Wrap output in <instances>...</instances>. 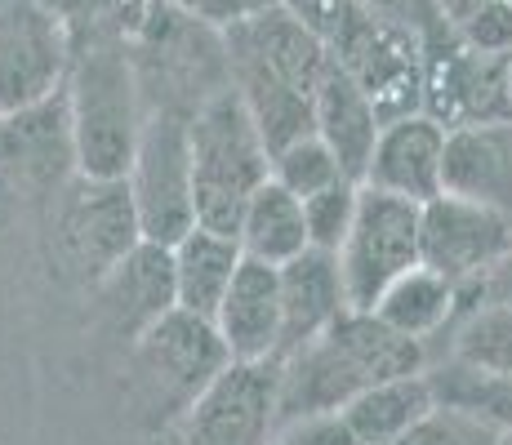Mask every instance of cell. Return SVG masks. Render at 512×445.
<instances>
[{
	"mask_svg": "<svg viewBox=\"0 0 512 445\" xmlns=\"http://www.w3.org/2000/svg\"><path fill=\"white\" fill-rule=\"evenodd\" d=\"M54 232H58V259L90 290L143 241L125 178L76 174L54 196Z\"/></svg>",
	"mask_w": 512,
	"mask_h": 445,
	"instance_id": "9c48e42d",
	"label": "cell"
},
{
	"mask_svg": "<svg viewBox=\"0 0 512 445\" xmlns=\"http://www.w3.org/2000/svg\"><path fill=\"white\" fill-rule=\"evenodd\" d=\"M339 178H343L339 161H334V152L321 143L317 134H308V138H299V143L272 152V183H281L285 192L299 196V201L326 192V187H334Z\"/></svg>",
	"mask_w": 512,
	"mask_h": 445,
	"instance_id": "83f0119b",
	"label": "cell"
},
{
	"mask_svg": "<svg viewBox=\"0 0 512 445\" xmlns=\"http://www.w3.org/2000/svg\"><path fill=\"white\" fill-rule=\"evenodd\" d=\"M63 98L67 121H72L76 174L125 178L139 130L147 121L125 32H94L72 41V67H67Z\"/></svg>",
	"mask_w": 512,
	"mask_h": 445,
	"instance_id": "3957f363",
	"label": "cell"
},
{
	"mask_svg": "<svg viewBox=\"0 0 512 445\" xmlns=\"http://www.w3.org/2000/svg\"><path fill=\"white\" fill-rule=\"evenodd\" d=\"M499 445H512V428H508V432H499Z\"/></svg>",
	"mask_w": 512,
	"mask_h": 445,
	"instance_id": "f35d334b",
	"label": "cell"
},
{
	"mask_svg": "<svg viewBox=\"0 0 512 445\" xmlns=\"http://www.w3.org/2000/svg\"><path fill=\"white\" fill-rule=\"evenodd\" d=\"M72 178H76V147H72V121H67L63 89L36 107L0 116V187L5 192L49 201Z\"/></svg>",
	"mask_w": 512,
	"mask_h": 445,
	"instance_id": "9a60e30c",
	"label": "cell"
},
{
	"mask_svg": "<svg viewBox=\"0 0 512 445\" xmlns=\"http://www.w3.org/2000/svg\"><path fill=\"white\" fill-rule=\"evenodd\" d=\"M441 192L486 205L512 219V125H464L446 130Z\"/></svg>",
	"mask_w": 512,
	"mask_h": 445,
	"instance_id": "d6986e66",
	"label": "cell"
},
{
	"mask_svg": "<svg viewBox=\"0 0 512 445\" xmlns=\"http://www.w3.org/2000/svg\"><path fill=\"white\" fill-rule=\"evenodd\" d=\"M223 45H228L232 94L250 112L268 156L317 134L312 98L330 67V49L312 27H303L285 5H272L223 27Z\"/></svg>",
	"mask_w": 512,
	"mask_h": 445,
	"instance_id": "6da1fadb",
	"label": "cell"
},
{
	"mask_svg": "<svg viewBox=\"0 0 512 445\" xmlns=\"http://www.w3.org/2000/svg\"><path fill=\"white\" fill-rule=\"evenodd\" d=\"M450 330V356L481 374H512V308L477 299L455 312Z\"/></svg>",
	"mask_w": 512,
	"mask_h": 445,
	"instance_id": "484cf974",
	"label": "cell"
},
{
	"mask_svg": "<svg viewBox=\"0 0 512 445\" xmlns=\"http://www.w3.org/2000/svg\"><path fill=\"white\" fill-rule=\"evenodd\" d=\"M366 14L383 18V23H397V27H410L415 36H428L437 32L446 18H441V9L432 5V0H357Z\"/></svg>",
	"mask_w": 512,
	"mask_h": 445,
	"instance_id": "d6a6232c",
	"label": "cell"
},
{
	"mask_svg": "<svg viewBox=\"0 0 512 445\" xmlns=\"http://www.w3.org/2000/svg\"><path fill=\"white\" fill-rule=\"evenodd\" d=\"M486 299H490V303H504V308H512V250L504 254V263H499L495 272L486 276Z\"/></svg>",
	"mask_w": 512,
	"mask_h": 445,
	"instance_id": "d590c367",
	"label": "cell"
},
{
	"mask_svg": "<svg viewBox=\"0 0 512 445\" xmlns=\"http://www.w3.org/2000/svg\"><path fill=\"white\" fill-rule=\"evenodd\" d=\"M441 156H446V130L432 116H397V121L379 125L361 187L428 205L432 196H441Z\"/></svg>",
	"mask_w": 512,
	"mask_h": 445,
	"instance_id": "e0dca14e",
	"label": "cell"
},
{
	"mask_svg": "<svg viewBox=\"0 0 512 445\" xmlns=\"http://www.w3.org/2000/svg\"><path fill=\"white\" fill-rule=\"evenodd\" d=\"M326 49L374 103L379 125L423 107V45L410 27L383 23L357 5L326 36Z\"/></svg>",
	"mask_w": 512,
	"mask_h": 445,
	"instance_id": "ba28073f",
	"label": "cell"
},
{
	"mask_svg": "<svg viewBox=\"0 0 512 445\" xmlns=\"http://www.w3.org/2000/svg\"><path fill=\"white\" fill-rule=\"evenodd\" d=\"M183 445H272L277 361H232L179 419Z\"/></svg>",
	"mask_w": 512,
	"mask_h": 445,
	"instance_id": "5bb4252c",
	"label": "cell"
},
{
	"mask_svg": "<svg viewBox=\"0 0 512 445\" xmlns=\"http://www.w3.org/2000/svg\"><path fill=\"white\" fill-rule=\"evenodd\" d=\"M508 5H512V0H508Z\"/></svg>",
	"mask_w": 512,
	"mask_h": 445,
	"instance_id": "ab89813d",
	"label": "cell"
},
{
	"mask_svg": "<svg viewBox=\"0 0 512 445\" xmlns=\"http://www.w3.org/2000/svg\"><path fill=\"white\" fill-rule=\"evenodd\" d=\"M277 290H281V352L277 356L303 348L317 334H326L348 312L339 259L326 250H303L290 263H281Z\"/></svg>",
	"mask_w": 512,
	"mask_h": 445,
	"instance_id": "ffe728a7",
	"label": "cell"
},
{
	"mask_svg": "<svg viewBox=\"0 0 512 445\" xmlns=\"http://www.w3.org/2000/svg\"><path fill=\"white\" fill-rule=\"evenodd\" d=\"M161 5H174V9H183V14L201 18V23H210L223 32V27L241 23V18L259 14V9L281 5V0H161Z\"/></svg>",
	"mask_w": 512,
	"mask_h": 445,
	"instance_id": "836d02e7",
	"label": "cell"
},
{
	"mask_svg": "<svg viewBox=\"0 0 512 445\" xmlns=\"http://www.w3.org/2000/svg\"><path fill=\"white\" fill-rule=\"evenodd\" d=\"M312 130L334 152L343 178L361 183L374 152V138H379V112H374V103L361 94V85L334 58L317 85V98H312Z\"/></svg>",
	"mask_w": 512,
	"mask_h": 445,
	"instance_id": "44dd1931",
	"label": "cell"
},
{
	"mask_svg": "<svg viewBox=\"0 0 512 445\" xmlns=\"http://www.w3.org/2000/svg\"><path fill=\"white\" fill-rule=\"evenodd\" d=\"M285 9H290L294 18H299L303 27H312V32L326 41V36L334 32V27L343 23V18L357 9V0H281Z\"/></svg>",
	"mask_w": 512,
	"mask_h": 445,
	"instance_id": "e575fe53",
	"label": "cell"
},
{
	"mask_svg": "<svg viewBox=\"0 0 512 445\" xmlns=\"http://www.w3.org/2000/svg\"><path fill=\"white\" fill-rule=\"evenodd\" d=\"M455 308H459V290L446 281V276H437L432 267L419 263V267H410L406 276H397V281L379 294L374 316H379L388 330L428 343V339H437L450 321H455Z\"/></svg>",
	"mask_w": 512,
	"mask_h": 445,
	"instance_id": "cb8c5ba5",
	"label": "cell"
},
{
	"mask_svg": "<svg viewBox=\"0 0 512 445\" xmlns=\"http://www.w3.org/2000/svg\"><path fill=\"white\" fill-rule=\"evenodd\" d=\"M423 45V116L441 130L464 125H512L508 103V58L472 54V49L441 23L437 32L419 36Z\"/></svg>",
	"mask_w": 512,
	"mask_h": 445,
	"instance_id": "8fae6325",
	"label": "cell"
},
{
	"mask_svg": "<svg viewBox=\"0 0 512 445\" xmlns=\"http://www.w3.org/2000/svg\"><path fill=\"white\" fill-rule=\"evenodd\" d=\"M508 103H512V54H508Z\"/></svg>",
	"mask_w": 512,
	"mask_h": 445,
	"instance_id": "8d00e7d4",
	"label": "cell"
},
{
	"mask_svg": "<svg viewBox=\"0 0 512 445\" xmlns=\"http://www.w3.org/2000/svg\"><path fill=\"white\" fill-rule=\"evenodd\" d=\"M232 365L223 339L210 321L174 308L165 312L152 330H143L130 343V392L143 419L152 423H179L187 405L201 397L214 379Z\"/></svg>",
	"mask_w": 512,
	"mask_h": 445,
	"instance_id": "8992f818",
	"label": "cell"
},
{
	"mask_svg": "<svg viewBox=\"0 0 512 445\" xmlns=\"http://www.w3.org/2000/svg\"><path fill=\"white\" fill-rule=\"evenodd\" d=\"M428 370V343L388 330L374 312H343L326 334L277 356V428L343 410L361 388Z\"/></svg>",
	"mask_w": 512,
	"mask_h": 445,
	"instance_id": "7a4b0ae2",
	"label": "cell"
},
{
	"mask_svg": "<svg viewBox=\"0 0 512 445\" xmlns=\"http://www.w3.org/2000/svg\"><path fill=\"white\" fill-rule=\"evenodd\" d=\"M334 259H339L348 308L374 312L379 294L410 267H419V205L361 187L357 214Z\"/></svg>",
	"mask_w": 512,
	"mask_h": 445,
	"instance_id": "30bf717a",
	"label": "cell"
},
{
	"mask_svg": "<svg viewBox=\"0 0 512 445\" xmlns=\"http://www.w3.org/2000/svg\"><path fill=\"white\" fill-rule=\"evenodd\" d=\"M272 445H361V441L348 428L343 410H326V414H303V419L281 423Z\"/></svg>",
	"mask_w": 512,
	"mask_h": 445,
	"instance_id": "1f68e13d",
	"label": "cell"
},
{
	"mask_svg": "<svg viewBox=\"0 0 512 445\" xmlns=\"http://www.w3.org/2000/svg\"><path fill=\"white\" fill-rule=\"evenodd\" d=\"M450 32L464 41L472 54H490V58H508L512 54V5L508 0H490L477 5L472 14L455 18Z\"/></svg>",
	"mask_w": 512,
	"mask_h": 445,
	"instance_id": "4dcf8cb0",
	"label": "cell"
},
{
	"mask_svg": "<svg viewBox=\"0 0 512 445\" xmlns=\"http://www.w3.org/2000/svg\"><path fill=\"white\" fill-rule=\"evenodd\" d=\"M236 245L245 259L281 267L294 254L308 250V227H303V205L299 196H290L281 183H263L259 192L245 201L241 223H236Z\"/></svg>",
	"mask_w": 512,
	"mask_h": 445,
	"instance_id": "603a6c76",
	"label": "cell"
},
{
	"mask_svg": "<svg viewBox=\"0 0 512 445\" xmlns=\"http://www.w3.org/2000/svg\"><path fill=\"white\" fill-rule=\"evenodd\" d=\"M512 250V219L459 196H432L419 205V263L446 276L455 290L486 285Z\"/></svg>",
	"mask_w": 512,
	"mask_h": 445,
	"instance_id": "4fadbf2b",
	"label": "cell"
},
{
	"mask_svg": "<svg viewBox=\"0 0 512 445\" xmlns=\"http://www.w3.org/2000/svg\"><path fill=\"white\" fill-rule=\"evenodd\" d=\"M423 374H428V388L437 405L464 410L472 419L490 423L495 432L512 428V374H481L459 361H441L437 370H423Z\"/></svg>",
	"mask_w": 512,
	"mask_h": 445,
	"instance_id": "4316f807",
	"label": "cell"
},
{
	"mask_svg": "<svg viewBox=\"0 0 512 445\" xmlns=\"http://www.w3.org/2000/svg\"><path fill=\"white\" fill-rule=\"evenodd\" d=\"M170 259H174V303L183 312L201 316V321H214L236 267H241V245L232 236L192 227L179 245H170Z\"/></svg>",
	"mask_w": 512,
	"mask_h": 445,
	"instance_id": "7402d4cb",
	"label": "cell"
},
{
	"mask_svg": "<svg viewBox=\"0 0 512 445\" xmlns=\"http://www.w3.org/2000/svg\"><path fill=\"white\" fill-rule=\"evenodd\" d=\"M125 45H130L134 81L147 112L192 116L223 89H232L223 32L174 5L143 0L134 27L125 32Z\"/></svg>",
	"mask_w": 512,
	"mask_h": 445,
	"instance_id": "277c9868",
	"label": "cell"
},
{
	"mask_svg": "<svg viewBox=\"0 0 512 445\" xmlns=\"http://www.w3.org/2000/svg\"><path fill=\"white\" fill-rule=\"evenodd\" d=\"M388 445H499V432L490 423L472 419L464 410H446V405H432L428 414L415 423L410 432H401Z\"/></svg>",
	"mask_w": 512,
	"mask_h": 445,
	"instance_id": "f546056e",
	"label": "cell"
},
{
	"mask_svg": "<svg viewBox=\"0 0 512 445\" xmlns=\"http://www.w3.org/2000/svg\"><path fill=\"white\" fill-rule=\"evenodd\" d=\"M72 67V32L45 0H0V116L54 98Z\"/></svg>",
	"mask_w": 512,
	"mask_h": 445,
	"instance_id": "7c38bea8",
	"label": "cell"
},
{
	"mask_svg": "<svg viewBox=\"0 0 512 445\" xmlns=\"http://www.w3.org/2000/svg\"><path fill=\"white\" fill-rule=\"evenodd\" d=\"M214 334L232 361H277L281 352V290L277 267L254 263L241 254L228 294L214 312Z\"/></svg>",
	"mask_w": 512,
	"mask_h": 445,
	"instance_id": "ac0fdd59",
	"label": "cell"
},
{
	"mask_svg": "<svg viewBox=\"0 0 512 445\" xmlns=\"http://www.w3.org/2000/svg\"><path fill=\"white\" fill-rule=\"evenodd\" d=\"M432 5H437V9H441V14H446V9H450V5H455V0H432Z\"/></svg>",
	"mask_w": 512,
	"mask_h": 445,
	"instance_id": "74e56055",
	"label": "cell"
},
{
	"mask_svg": "<svg viewBox=\"0 0 512 445\" xmlns=\"http://www.w3.org/2000/svg\"><path fill=\"white\" fill-rule=\"evenodd\" d=\"M357 196H361V183L339 178V183L326 187V192L299 201L303 227H308V250H326V254L339 250L348 227H352V214H357Z\"/></svg>",
	"mask_w": 512,
	"mask_h": 445,
	"instance_id": "f1b7e54d",
	"label": "cell"
},
{
	"mask_svg": "<svg viewBox=\"0 0 512 445\" xmlns=\"http://www.w3.org/2000/svg\"><path fill=\"white\" fill-rule=\"evenodd\" d=\"M125 187L134 201L139 236L152 245H179L196 227L192 210V152H187V116L147 112L134 143Z\"/></svg>",
	"mask_w": 512,
	"mask_h": 445,
	"instance_id": "52a82bcc",
	"label": "cell"
},
{
	"mask_svg": "<svg viewBox=\"0 0 512 445\" xmlns=\"http://www.w3.org/2000/svg\"><path fill=\"white\" fill-rule=\"evenodd\" d=\"M432 405L437 401H432L428 374H406V379H383L361 388L343 405V419H348V428L357 432L361 445H388L401 432L415 428Z\"/></svg>",
	"mask_w": 512,
	"mask_h": 445,
	"instance_id": "d4e9b609",
	"label": "cell"
},
{
	"mask_svg": "<svg viewBox=\"0 0 512 445\" xmlns=\"http://www.w3.org/2000/svg\"><path fill=\"white\" fill-rule=\"evenodd\" d=\"M98 316H103L107 334L125 339L130 348L143 330H152L165 312H174V259L165 245L139 241L103 281L94 285Z\"/></svg>",
	"mask_w": 512,
	"mask_h": 445,
	"instance_id": "2e32d148",
	"label": "cell"
},
{
	"mask_svg": "<svg viewBox=\"0 0 512 445\" xmlns=\"http://www.w3.org/2000/svg\"><path fill=\"white\" fill-rule=\"evenodd\" d=\"M187 152H192L196 227L236 241L245 201L272 178V156L232 89L187 116Z\"/></svg>",
	"mask_w": 512,
	"mask_h": 445,
	"instance_id": "5b68a950",
	"label": "cell"
}]
</instances>
